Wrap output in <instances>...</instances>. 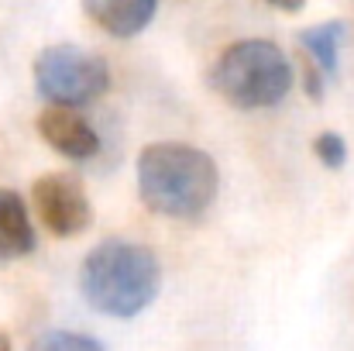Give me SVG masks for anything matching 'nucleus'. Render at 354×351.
I'll return each instance as SVG.
<instances>
[{
    "instance_id": "8",
    "label": "nucleus",
    "mask_w": 354,
    "mask_h": 351,
    "mask_svg": "<svg viewBox=\"0 0 354 351\" xmlns=\"http://www.w3.org/2000/svg\"><path fill=\"white\" fill-rule=\"evenodd\" d=\"M35 244L38 241H35V228H31L24 200L14 190L0 186V265L31 255Z\"/></svg>"
},
{
    "instance_id": "11",
    "label": "nucleus",
    "mask_w": 354,
    "mask_h": 351,
    "mask_svg": "<svg viewBox=\"0 0 354 351\" xmlns=\"http://www.w3.org/2000/svg\"><path fill=\"white\" fill-rule=\"evenodd\" d=\"M313 152H317V159H320L327 169H341L344 159H348V141H344L337 131H324V134H317Z\"/></svg>"
},
{
    "instance_id": "9",
    "label": "nucleus",
    "mask_w": 354,
    "mask_h": 351,
    "mask_svg": "<svg viewBox=\"0 0 354 351\" xmlns=\"http://www.w3.org/2000/svg\"><path fill=\"white\" fill-rule=\"evenodd\" d=\"M299 48L327 73L334 76L337 73V59H341V42H344V24L341 21H324L317 28H306L299 31Z\"/></svg>"
},
{
    "instance_id": "13",
    "label": "nucleus",
    "mask_w": 354,
    "mask_h": 351,
    "mask_svg": "<svg viewBox=\"0 0 354 351\" xmlns=\"http://www.w3.org/2000/svg\"><path fill=\"white\" fill-rule=\"evenodd\" d=\"M0 351H10V341H7L3 334H0Z\"/></svg>"
},
{
    "instance_id": "7",
    "label": "nucleus",
    "mask_w": 354,
    "mask_h": 351,
    "mask_svg": "<svg viewBox=\"0 0 354 351\" xmlns=\"http://www.w3.org/2000/svg\"><path fill=\"white\" fill-rule=\"evenodd\" d=\"M83 10L100 31L114 38H134L151 24L158 0H83Z\"/></svg>"
},
{
    "instance_id": "3",
    "label": "nucleus",
    "mask_w": 354,
    "mask_h": 351,
    "mask_svg": "<svg viewBox=\"0 0 354 351\" xmlns=\"http://www.w3.org/2000/svg\"><path fill=\"white\" fill-rule=\"evenodd\" d=\"M210 87L237 111H265L292 90V66L279 45L244 38L227 45L210 66Z\"/></svg>"
},
{
    "instance_id": "1",
    "label": "nucleus",
    "mask_w": 354,
    "mask_h": 351,
    "mask_svg": "<svg viewBox=\"0 0 354 351\" xmlns=\"http://www.w3.org/2000/svg\"><path fill=\"white\" fill-rule=\"evenodd\" d=\"M221 186L217 162L183 141H155L138 155V193L148 210L176 221L200 217Z\"/></svg>"
},
{
    "instance_id": "12",
    "label": "nucleus",
    "mask_w": 354,
    "mask_h": 351,
    "mask_svg": "<svg viewBox=\"0 0 354 351\" xmlns=\"http://www.w3.org/2000/svg\"><path fill=\"white\" fill-rule=\"evenodd\" d=\"M265 3H272V7H279V10H286V14H296V10H303L306 0H265Z\"/></svg>"
},
{
    "instance_id": "4",
    "label": "nucleus",
    "mask_w": 354,
    "mask_h": 351,
    "mask_svg": "<svg viewBox=\"0 0 354 351\" xmlns=\"http://www.w3.org/2000/svg\"><path fill=\"white\" fill-rule=\"evenodd\" d=\"M35 87L48 104L86 107L111 87V69L100 55L80 45H48L31 66Z\"/></svg>"
},
{
    "instance_id": "10",
    "label": "nucleus",
    "mask_w": 354,
    "mask_h": 351,
    "mask_svg": "<svg viewBox=\"0 0 354 351\" xmlns=\"http://www.w3.org/2000/svg\"><path fill=\"white\" fill-rule=\"evenodd\" d=\"M31 351H104L93 338L76 334V331H45L41 338L31 341Z\"/></svg>"
},
{
    "instance_id": "6",
    "label": "nucleus",
    "mask_w": 354,
    "mask_h": 351,
    "mask_svg": "<svg viewBox=\"0 0 354 351\" xmlns=\"http://www.w3.org/2000/svg\"><path fill=\"white\" fill-rule=\"evenodd\" d=\"M38 134L45 138L48 148H55L59 155L73 162H86L100 152V134L93 131V124L76 107H66V104H48L38 114Z\"/></svg>"
},
{
    "instance_id": "2",
    "label": "nucleus",
    "mask_w": 354,
    "mask_h": 351,
    "mask_svg": "<svg viewBox=\"0 0 354 351\" xmlns=\"http://www.w3.org/2000/svg\"><path fill=\"white\" fill-rule=\"evenodd\" d=\"M83 300L107 317H138L162 289V265L134 241H100L80 269Z\"/></svg>"
},
{
    "instance_id": "5",
    "label": "nucleus",
    "mask_w": 354,
    "mask_h": 351,
    "mask_svg": "<svg viewBox=\"0 0 354 351\" xmlns=\"http://www.w3.org/2000/svg\"><path fill=\"white\" fill-rule=\"evenodd\" d=\"M35 214L55 237H76L93 224V207L80 176L73 172H45L31 186Z\"/></svg>"
}]
</instances>
